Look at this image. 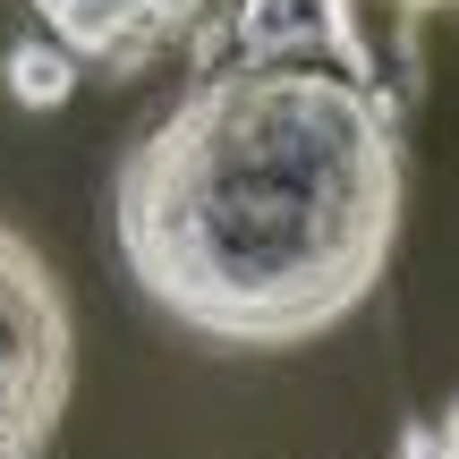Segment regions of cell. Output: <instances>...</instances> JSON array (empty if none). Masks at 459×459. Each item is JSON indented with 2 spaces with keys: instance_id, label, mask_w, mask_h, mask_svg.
Returning <instances> with one entry per match:
<instances>
[{
  "instance_id": "5b68a950",
  "label": "cell",
  "mask_w": 459,
  "mask_h": 459,
  "mask_svg": "<svg viewBox=\"0 0 459 459\" xmlns=\"http://www.w3.org/2000/svg\"><path fill=\"white\" fill-rule=\"evenodd\" d=\"M9 94L26 102V111H60L68 94H77V60H68L51 34H26V43H9Z\"/></svg>"
},
{
  "instance_id": "8992f818",
  "label": "cell",
  "mask_w": 459,
  "mask_h": 459,
  "mask_svg": "<svg viewBox=\"0 0 459 459\" xmlns=\"http://www.w3.org/2000/svg\"><path fill=\"white\" fill-rule=\"evenodd\" d=\"M417 34H426V0H392V60H400V102H417Z\"/></svg>"
},
{
  "instance_id": "277c9868",
  "label": "cell",
  "mask_w": 459,
  "mask_h": 459,
  "mask_svg": "<svg viewBox=\"0 0 459 459\" xmlns=\"http://www.w3.org/2000/svg\"><path fill=\"white\" fill-rule=\"evenodd\" d=\"M26 9L43 17V34L77 68L136 77V68H153L170 43H187L213 0H26Z\"/></svg>"
},
{
  "instance_id": "6da1fadb",
  "label": "cell",
  "mask_w": 459,
  "mask_h": 459,
  "mask_svg": "<svg viewBox=\"0 0 459 459\" xmlns=\"http://www.w3.org/2000/svg\"><path fill=\"white\" fill-rule=\"evenodd\" d=\"M400 102L324 60H221L128 145V281L221 349H307L375 298L400 238Z\"/></svg>"
},
{
  "instance_id": "9c48e42d",
  "label": "cell",
  "mask_w": 459,
  "mask_h": 459,
  "mask_svg": "<svg viewBox=\"0 0 459 459\" xmlns=\"http://www.w3.org/2000/svg\"><path fill=\"white\" fill-rule=\"evenodd\" d=\"M434 9H459V0H426V17H434Z\"/></svg>"
},
{
  "instance_id": "3957f363",
  "label": "cell",
  "mask_w": 459,
  "mask_h": 459,
  "mask_svg": "<svg viewBox=\"0 0 459 459\" xmlns=\"http://www.w3.org/2000/svg\"><path fill=\"white\" fill-rule=\"evenodd\" d=\"M221 60H324V68H349L366 85H392L358 0H238L221 26L196 34V68H221Z\"/></svg>"
},
{
  "instance_id": "7a4b0ae2",
  "label": "cell",
  "mask_w": 459,
  "mask_h": 459,
  "mask_svg": "<svg viewBox=\"0 0 459 459\" xmlns=\"http://www.w3.org/2000/svg\"><path fill=\"white\" fill-rule=\"evenodd\" d=\"M77 392V315L26 230L0 221V459H43Z\"/></svg>"
},
{
  "instance_id": "52a82bcc",
  "label": "cell",
  "mask_w": 459,
  "mask_h": 459,
  "mask_svg": "<svg viewBox=\"0 0 459 459\" xmlns=\"http://www.w3.org/2000/svg\"><path fill=\"white\" fill-rule=\"evenodd\" d=\"M392 459H443V434L417 417V426H400V451H392Z\"/></svg>"
},
{
  "instance_id": "ba28073f",
  "label": "cell",
  "mask_w": 459,
  "mask_h": 459,
  "mask_svg": "<svg viewBox=\"0 0 459 459\" xmlns=\"http://www.w3.org/2000/svg\"><path fill=\"white\" fill-rule=\"evenodd\" d=\"M434 434H443V459H459V400L443 409V426H434Z\"/></svg>"
}]
</instances>
